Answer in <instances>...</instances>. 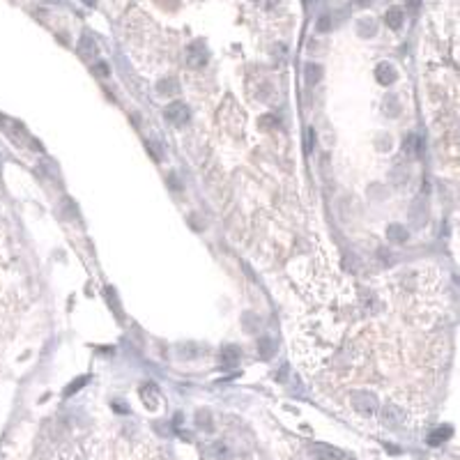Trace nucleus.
I'll use <instances>...</instances> for the list:
<instances>
[{"label": "nucleus", "mask_w": 460, "mask_h": 460, "mask_svg": "<svg viewBox=\"0 0 460 460\" xmlns=\"http://www.w3.org/2000/svg\"><path fill=\"white\" fill-rule=\"evenodd\" d=\"M311 455L315 460H350V455L345 453L343 449L331 444H313L311 446Z\"/></svg>", "instance_id": "nucleus-2"}, {"label": "nucleus", "mask_w": 460, "mask_h": 460, "mask_svg": "<svg viewBox=\"0 0 460 460\" xmlns=\"http://www.w3.org/2000/svg\"><path fill=\"white\" fill-rule=\"evenodd\" d=\"M83 385H85V377H83V380H79V382H74V385H71L69 389H67V394H74V391L79 389V387H83Z\"/></svg>", "instance_id": "nucleus-8"}, {"label": "nucleus", "mask_w": 460, "mask_h": 460, "mask_svg": "<svg viewBox=\"0 0 460 460\" xmlns=\"http://www.w3.org/2000/svg\"><path fill=\"white\" fill-rule=\"evenodd\" d=\"M449 435H451V428H449V426H440L435 433H430V435H428V444L430 446H437V444H442L444 440H449Z\"/></svg>", "instance_id": "nucleus-5"}, {"label": "nucleus", "mask_w": 460, "mask_h": 460, "mask_svg": "<svg viewBox=\"0 0 460 460\" xmlns=\"http://www.w3.org/2000/svg\"><path fill=\"white\" fill-rule=\"evenodd\" d=\"M350 403H352V410L361 416H375L377 414V400H375V396L368 394V391H355Z\"/></svg>", "instance_id": "nucleus-1"}, {"label": "nucleus", "mask_w": 460, "mask_h": 460, "mask_svg": "<svg viewBox=\"0 0 460 460\" xmlns=\"http://www.w3.org/2000/svg\"><path fill=\"white\" fill-rule=\"evenodd\" d=\"M387 235H389L391 240H396V242H405L407 240V233L403 230V225H391V228L387 230Z\"/></svg>", "instance_id": "nucleus-6"}, {"label": "nucleus", "mask_w": 460, "mask_h": 460, "mask_svg": "<svg viewBox=\"0 0 460 460\" xmlns=\"http://www.w3.org/2000/svg\"><path fill=\"white\" fill-rule=\"evenodd\" d=\"M140 396H143L145 407H150V410H157V407H159V394H157L155 385H145V387H143V391H140Z\"/></svg>", "instance_id": "nucleus-4"}, {"label": "nucleus", "mask_w": 460, "mask_h": 460, "mask_svg": "<svg viewBox=\"0 0 460 460\" xmlns=\"http://www.w3.org/2000/svg\"><path fill=\"white\" fill-rule=\"evenodd\" d=\"M186 118H189V113H186V106L184 104H170L168 108H166V120L170 122V125H184Z\"/></svg>", "instance_id": "nucleus-3"}, {"label": "nucleus", "mask_w": 460, "mask_h": 460, "mask_svg": "<svg viewBox=\"0 0 460 460\" xmlns=\"http://www.w3.org/2000/svg\"><path fill=\"white\" fill-rule=\"evenodd\" d=\"M223 355H225V357H223V361H225L228 366H233L237 359H240V357H237V355H240V350H237V348H225V350H223Z\"/></svg>", "instance_id": "nucleus-7"}]
</instances>
